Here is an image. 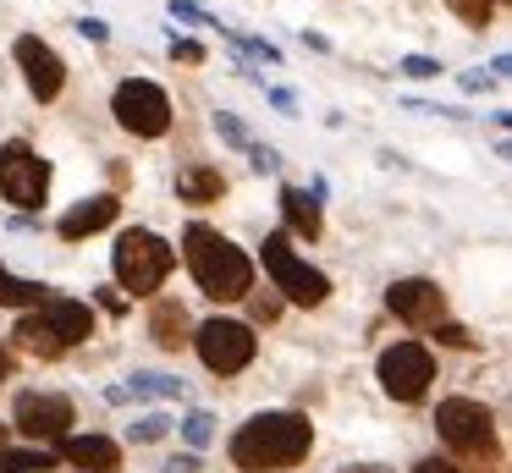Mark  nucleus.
I'll list each match as a JSON object with an SVG mask.
<instances>
[{"label":"nucleus","instance_id":"1","mask_svg":"<svg viewBox=\"0 0 512 473\" xmlns=\"http://www.w3.org/2000/svg\"><path fill=\"white\" fill-rule=\"evenodd\" d=\"M309 418L303 413H259L232 435V462L243 473H281L309 457Z\"/></svg>","mask_w":512,"mask_h":473},{"label":"nucleus","instance_id":"2","mask_svg":"<svg viewBox=\"0 0 512 473\" xmlns=\"http://www.w3.org/2000/svg\"><path fill=\"white\" fill-rule=\"evenodd\" d=\"M182 248H188V270L199 281V292H210L215 303H237V297L254 292V264L237 242H226L215 226H199L193 220L182 231Z\"/></svg>","mask_w":512,"mask_h":473},{"label":"nucleus","instance_id":"3","mask_svg":"<svg viewBox=\"0 0 512 473\" xmlns=\"http://www.w3.org/2000/svg\"><path fill=\"white\" fill-rule=\"evenodd\" d=\"M111 264H116V281H122L127 292H133V297H149V292H160V281L171 275L177 253H171L166 242L155 237V231H122V237H116Z\"/></svg>","mask_w":512,"mask_h":473},{"label":"nucleus","instance_id":"4","mask_svg":"<svg viewBox=\"0 0 512 473\" xmlns=\"http://www.w3.org/2000/svg\"><path fill=\"white\" fill-rule=\"evenodd\" d=\"M435 429H441V440L463 462H496V418H490L485 402L452 396V402H441V413H435Z\"/></svg>","mask_w":512,"mask_h":473},{"label":"nucleus","instance_id":"5","mask_svg":"<svg viewBox=\"0 0 512 473\" xmlns=\"http://www.w3.org/2000/svg\"><path fill=\"white\" fill-rule=\"evenodd\" d=\"M265 270L276 275V286L292 297V303H303V308H320L325 297H331V281H325L320 270H309V264L292 253L287 231H270L265 237Z\"/></svg>","mask_w":512,"mask_h":473},{"label":"nucleus","instance_id":"6","mask_svg":"<svg viewBox=\"0 0 512 473\" xmlns=\"http://www.w3.org/2000/svg\"><path fill=\"white\" fill-rule=\"evenodd\" d=\"M111 110H116V121H122L127 132H138V138H160V132L171 127V99H166V88L144 83V77H133V83L116 88Z\"/></svg>","mask_w":512,"mask_h":473},{"label":"nucleus","instance_id":"7","mask_svg":"<svg viewBox=\"0 0 512 473\" xmlns=\"http://www.w3.org/2000/svg\"><path fill=\"white\" fill-rule=\"evenodd\" d=\"M435 380V358L419 341H397V347L380 352V385H386L397 402H419Z\"/></svg>","mask_w":512,"mask_h":473},{"label":"nucleus","instance_id":"8","mask_svg":"<svg viewBox=\"0 0 512 473\" xmlns=\"http://www.w3.org/2000/svg\"><path fill=\"white\" fill-rule=\"evenodd\" d=\"M45 187H50V165L28 143H6L0 149V193L12 198L17 209H39L45 204Z\"/></svg>","mask_w":512,"mask_h":473},{"label":"nucleus","instance_id":"9","mask_svg":"<svg viewBox=\"0 0 512 473\" xmlns=\"http://www.w3.org/2000/svg\"><path fill=\"white\" fill-rule=\"evenodd\" d=\"M199 358L210 363L215 374H237V369H248L254 363V330L248 325H237V319H210V325H199Z\"/></svg>","mask_w":512,"mask_h":473},{"label":"nucleus","instance_id":"10","mask_svg":"<svg viewBox=\"0 0 512 473\" xmlns=\"http://www.w3.org/2000/svg\"><path fill=\"white\" fill-rule=\"evenodd\" d=\"M12 424L28 440H61L72 429V402L67 396H45V391H23L12 407Z\"/></svg>","mask_w":512,"mask_h":473},{"label":"nucleus","instance_id":"11","mask_svg":"<svg viewBox=\"0 0 512 473\" xmlns=\"http://www.w3.org/2000/svg\"><path fill=\"white\" fill-rule=\"evenodd\" d=\"M386 303H391V314H397L402 325H413V330L441 325V319H446V297H441V286H435V281H397L386 292Z\"/></svg>","mask_w":512,"mask_h":473},{"label":"nucleus","instance_id":"12","mask_svg":"<svg viewBox=\"0 0 512 473\" xmlns=\"http://www.w3.org/2000/svg\"><path fill=\"white\" fill-rule=\"evenodd\" d=\"M17 61H23V72H28L34 99H56V94H61V83H67V66H61V55L50 50L45 39H17Z\"/></svg>","mask_w":512,"mask_h":473},{"label":"nucleus","instance_id":"13","mask_svg":"<svg viewBox=\"0 0 512 473\" xmlns=\"http://www.w3.org/2000/svg\"><path fill=\"white\" fill-rule=\"evenodd\" d=\"M39 319H45L50 330H56L61 347H78V341L94 336V308L78 303V297H45V303L34 308Z\"/></svg>","mask_w":512,"mask_h":473},{"label":"nucleus","instance_id":"14","mask_svg":"<svg viewBox=\"0 0 512 473\" xmlns=\"http://www.w3.org/2000/svg\"><path fill=\"white\" fill-rule=\"evenodd\" d=\"M56 446H61V457L83 473H116L122 468V446L105 440V435H61Z\"/></svg>","mask_w":512,"mask_h":473},{"label":"nucleus","instance_id":"15","mask_svg":"<svg viewBox=\"0 0 512 473\" xmlns=\"http://www.w3.org/2000/svg\"><path fill=\"white\" fill-rule=\"evenodd\" d=\"M116 220V198L111 193H100V198H83V204H72L67 215H61V237L67 242H78V237H89V231H105Z\"/></svg>","mask_w":512,"mask_h":473},{"label":"nucleus","instance_id":"16","mask_svg":"<svg viewBox=\"0 0 512 473\" xmlns=\"http://www.w3.org/2000/svg\"><path fill=\"white\" fill-rule=\"evenodd\" d=\"M12 336H17V347H23V352H34V358H61V352H67V347L56 341V330H50L39 314H23V319H17V330H12Z\"/></svg>","mask_w":512,"mask_h":473},{"label":"nucleus","instance_id":"17","mask_svg":"<svg viewBox=\"0 0 512 473\" xmlns=\"http://www.w3.org/2000/svg\"><path fill=\"white\" fill-rule=\"evenodd\" d=\"M281 209H287V226L298 237H320V204L303 187H281Z\"/></svg>","mask_w":512,"mask_h":473},{"label":"nucleus","instance_id":"18","mask_svg":"<svg viewBox=\"0 0 512 473\" xmlns=\"http://www.w3.org/2000/svg\"><path fill=\"white\" fill-rule=\"evenodd\" d=\"M221 171H210V165H188V171H177V193L188 198V204H210V198H221Z\"/></svg>","mask_w":512,"mask_h":473},{"label":"nucleus","instance_id":"19","mask_svg":"<svg viewBox=\"0 0 512 473\" xmlns=\"http://www.w3.org/2000/svg\"><path fill=\"white\" fill-rule=\"evenodd\" d=\"M149 330H155L160 347H182V341H188V314H182L177 303H155V314H149Z\"/></svg>","mask_w":512,"mask_h":473},{"label":"nucleus","instance_id":"20","mask_svg":"<svg viewBox=\"0 0 512 473\" xmlns=\"http://www.w3.org/2000/svg\"><path fill=\"white\" fill-rule=\"evenodd\" d=\"M45 297H50V292H45L39 281H17V275L0 264V303H6V308H39Z\"/></svg>","mask_w":512,"mask_h":473},{"label":"nucleus","instance_id":"21","mask_svg":"<svg viewBox=\"0 0 512 473\" xmlns=\"http://www.w3.org/2000/svg\"><path fill=\"white\" fill-rule=\"evenodd\" d=\"M34 468H50V451H12V446H0V473H34Z\"/></svg>","mask_w":512,"mask_h":473},{"label":"nucleus","instance_id":"22","mask_svg":"<svg viewBox=\"0 0 512 473\" xmlns=\"http://www.w3.org/2000/svg\"><path fill=\"white\" fill-rule=\"evenodd\" d=\"M446 6H452L457 17L468 22V28H485V22H490V11H496V0H446Z\"/></svg>","mask_w":512,"mask_h":473},{"label":"nucleus","instance_id":"23","mask_svg":"<svg viewBox=\"0 0 512 473\" xmlns=\"http://www.w3.org/2000/svg\"><path fill=\"white\" fill-rule=\"evenodd\" d=\"M182 429H188V440H193V446H204V440H210V418H204V413H193Z\"/></svg>","mask_w":512,"mask_h":473},{"label":"nucleus","instance_id":"24","mask_svg":"<svg viewBox=\"0 0 512 473\" xmlns=\"http://www.w3.org/2000/svg\"><path fill=\"white\" fill-rule=\"evenodd\" d=\"M402 72H408V77H435L441 66H435V61H424V55H413V61H402Z\"/></svg>","mask_w":512,"mask_h":473},{"label":"nucleus","instance_id":"25","mask_svg":"<svg viewBox=\"0 0 512 473\" xmlns=\"http://www.w3.org/2000/svg\"><path fill=\"white\" fill-rule=\"evenodd\" d=\"M435 330H441V341H446V347H468V341H474L463 325H435Z\"/></svg>","mask_w":512,"mask_h":473},{"label":"nucleus","instance_id":"26","mask_svg":"<svg viewBox=\"0 0 512 473\" xmlns=\"http://www.w3.org/2000/svg\"><path fill=\"white\" fill-rule=\"evenodd\" d=\"M413 473H463V468H457V462H441V457H424Z\"/></svg>","mask_w":512,"mask_h":473},{"label":"nucleus","instance_id":"27","mask_svg":"<svg viewBox=\"0 0 512 473\" xmlns=\"http://www.w3.org/2000/svg\"><path fill=\"white\" fill-rule=\"evenodd\" d=\"M177 61H204V50H199L193 39H182V44H177Z\"/></svg>","mask_w":512,"mask_h":473},{"label":"nucleus","instance_id":"28","mask_svg":"<svg viewBox=\"0 0 512 473\" xmlns=\"http://www.w3.org/2000/svg\"><path fill=\"white\" fill-rule=\"evenodd\" d=\"M6 374H12V352L0 347V380H6Z\"/></svg>","mask_w":512,"mask_h":473}]
</instances>
